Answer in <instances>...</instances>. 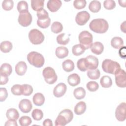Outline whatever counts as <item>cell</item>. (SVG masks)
Masks as SVG:
<instances>
[{"mask_svg": "<svg viewBox=\"0 0 126 126\" xmlns=\"http://www.w3.org/2000/svg\"><path fill=\"white\" fill-rule=\"evenodd\" d=\"M89 28L93 32L97 33L106 32L109 28L107 21L102 18L93 20L89 24Z\"/></svg>", "mask_w": 126, "mask_h": 126, "instance_id": "6da1fadb", "label": "cell"}, {"mask_svg": "<svg viewBox=\"0 0 126 126\" xmlns=\"http://www.w3.org/2000/svg\"><path fill=\"white\" fill-rule=\"evenodd\" d=\"M73 118V114L71 110L65 109L59 113L55 120L56 126H64L70 122Z\"/></svg>", "mask_w": 126, "mask_h": 126, "instance_id": "7a4b0ae2", "label": "cell"}, {"mask_svg": "<svg viewBox=\"0 0 126 126\" xmlns=\"http://www.w3.org/2000/svg\"><path fill=\"white\" fill-rule=\"evenodd\" d=\"M27 60L32 65L39 68L42 67L45 62L43 56L37 52H31L27 55Z\"/></svg>", "mask_w": 126, "mask_h": 126, "instance_id": "3957f363", "label": "cell"}, {"mask_svg": "<svg viewBox=\"0 0 126 126\" xmlns=\"http://www.w3.org/2000/svg\"><path fill=\"white\" fill-rule=\"evenodd\" d=\"M102 68L105 72L115 74L121 69V66L117 62L105 59L102 62Z\"/></svg>", "mask_w": 126, "mask_h": 126, "instance_id": "277c9868", "label": "cell"}, {"mask_svg": "<svg viewBox=\"0 0 126 126\" xmlns=\"http://www.w3.org/2000/svg\"><path fill=\"white\" fill-rule=\"evenodd\" d=\"M37 16L38 18L37 24L40 28L46 29L50 26L51 19L49 17L48 13L45 9H42L37 11Z\"/></svg>", "mask_w": 126, "mask_h": 126, "instance_id": "5b68a950", "label": "cell"}, {"mask_svg": "<svg viewBox=\"0 0 126 126\" xmlns=\"http://www.w3.org/2000/svg\"><path fill=\"white\" fill-rule=\"evenodd\" d=\"M78 39L80 43L85 47L86 50L89 49L93 44V35L87 31L81 32L79 34Z\"/></svg>", "mask_w": 126, "mask_h": 126, "instance_id": "8992f818", "label": "cell"}, {"mask_svg": "<svg viewBox=\"0 0 126 126\" xmlns=\"http://www.w3.org/2000/svg\"><path fill=\"white\" fill-rule=\"evenodd\" d=\"M29 38L30 42L34 45L42 43L44 40V35L37 29H32L29 33Z\"/></svg>", "mask_w": 126, "mask_h": 126, "instance_id": "52a82bcc", "label": "cell"}, {"mask_svg": "<svg viewBox=\"0 0 126 126\" xmlns=\"http://www.w3.org/2000/svg\"><path fill=\"white\" fill-rule=\"evenodd\" d=\"M42 75L46 83L49 84H53L57 80V75L55 70L51 67H45L43 71Z\"/></svg>", "mask_w": 126, "mask_h": 126, "instance_id": "ba28073f", "label": "cell"}, {"mask_svg": "<svg viewBox=\"0 0 126 126\" xmlns=\"http://www.w3.org/2000/svg\"><path fill=\"white\" fill-rule=\"evenodd\" d=\"M115 82L117 86L120 88L126 87V73L124 69H120L115 74Z\"/></svg>", "mask_w": 126, "mask_h": 126, "instance_id": "9c48e42d", "label": "cell"}, {"mask_svg": "<svg viewBox=\"0 0 126 126\" xmlns=\"http://www.w3.org/2000/svg\"><path fill=\"white\" fill-rule=\"evenodd\" d=\"M126 104L125 102L120 103L116 108L115 111V117L117 120L123 122L126 118Z\"/></svg>", "mask_w": 126, "mask_h": 126, "instance_id": "30bf717a", "label": "cell"}, {"mask_svg": "<svg viewBox=\"0 0 126 126\" xmlns=\"http://www.w3.org/2000/svg\"><path fill=\"white\" fill-rule=\"evenodd\" d=\"M32 17L31 13L29 12L19 14L18 21L20 25L26 27L30 26L32 22Z\"/></svg>", "mask_w": 126, "mask_h": 126, "instance_id": "8fae6325", "label": "cell"}, {"mask_svg": "<svg viewBox=\"0 0 126 126\" xmlns=\"http://www.w3.org/2000/svg\"><path fill=\"white\" fill-rule=\"evenodd\" d=\"M90 18V14L86 11H82L79 12L75 17V21L76 23L80 25L83 26L89 21Z\"/></svg>", "mask_w": 126, "mask_h": 126, "instance_id": "7c38bea8", "label": "cell"}, {"mask_svg": "<svg viewBox=\"0 0 126 126\" xmlns=\"http://www.w3.org/2000/svg\"><path fill=\"white\" fill-rule=\"evenodd\" d=\"M85 61L88 69H95L98 67V60L95 56L89 55L85 58Z\"/></svg>", "mask_w": 126, "mask_h": 126, "instance_id": "4fadbf2b", "label": "cell"}, {"mask_svg": "<svg viewBox=\"0 0 126 126\" xmlns=\"http://www.w3.org/2000/svg\"><path fill=\"white\" fill-rule=\"evenodd\" d=\"M18 106L21 111L24 113L30 112L32 108V105L31 101L28 99H22L20 101Z\"/></svg>", "mask_w": 126, "mask_h": 126, "instance_id": "5bb4252c", "label": "cell"}, {"mask_svg": "<svg viewBox=\"0 0 126 126\" xmlns=\"http://www.w3.org/2000/svg\"><path fill=\"white\" fill-rule=\"evenodd\" d=\"M67 87L64 83H60L57 84L54 89L53 94L57 97L63 96L66 93Z\"/></svg>", "mask_w": 126, "mask_h": 126, "instance_id": "9a60e30c", "label": "cell"}, {"mask_svg": "<svg viewBox=\"0 0 126 126\" xmlns=\"http://www.w3.org/2000/svg\"><path fill=\"white\" fill-rule=\"evenodd\" d=\"M62 4V1L60 0H49L47 2V7L51 12H55L60 9Z\"/></svg>", "mask_w": 126, "mask_h": 126, "instance_id": "2e32d148", "label": "cell"}, {"mask_svg": "<svg viewBox=\"0 0 126 126\" xmlns=\"http://www.w3.org/2000/svg\"><path fill=\"white\" fill-rule=\"evenodd\" d=\"M90 48L92 53L99 55L103 52L104 50V46L100 42L96 41L92 44Z\"/></svg>", "mask_w": 126, "mask_h": 126, "instance_id": "e0dca14e", "label": "cell"}, {"mask_svg": "<svg viewBox=\"0 0 126 126\" xmlns=\"http://www.w3.org/2000/svg\"><path fill=\"white\" fill-rule=\"evenodd\" d=\"M27 69V65L25 62L20 61L15 65V72L20 76H22L25 74Z\"/></svg>", "mask_w": 126, "mask_h": 126, "instance_id": "ac0fdd59", "label": "cell"}, {"mask_svg": "<svg viewBox=\"0 0 126 126\" xmlns=\"http://www.w3.org/2000/svg\"><path fill=\"white\" fill-rule=\"evenodd\" d=\"M67 82L71 86H76L80 83V77L76 73L71 74L68 76Z\"/></svg>", "mask_w": 126, "mask_h": 126, "instance_id": "d6986e66", "label": "cell"}, {"mask_svg": "<svg viewBox=\"0 0 126 126\" xmlns=\"http://www.w3.org/2000/svg\"><path fill=\"white\" fill-rule=\"evenodd\" d=\"M56 55L59 59H63L68 55V49L64 46H60L56 49Z\"/></svg>", "mask_w": 126, "mask_h": 126, "instance_id": "ffe728a7", "label": "cell"}, {"mask_svg": "<svg viewBox=\"0 0 126 126\" xmlns=\"http://www.w3.org/2000/svg\"><path fill=\"white\" fill-rule=\"evenodd\" d=\"M32 101L35 105L40 106L42 105L45 102V97L42 94L37 93L34 94Z\"/></svg>", "mask_w": 126, "mask_h": 126, "instance_id": "44dd1931", "label": "cell"}, {"mask_svg": "<svg viewBox=\"0 0 126 126\" xmlns=\"http://www.w3.org/2000/svg\"><path fill=\"white\" fill-rule=\"evenodd\" d=\"M12 71V68L11 65L7 63H3L0 68V74L8 76Z\"/></svg>", "mask_w": 126, "mask_h": 126, "instance_id": "7402d4cb", "label": "cell"}, {"mask_svg": "<svg viewBox=\"0 0 126 126\" xmlns=\"http://www.w3.org/2000/svg\"><path fill=\"white\" fill-rule=\"evenodd\" d=\"M86 110V104L84 101H80L76 104L74 107L75 114L77 115L83 114Z\"/></svg>", "mask_w": 126, "mask_h": 126, "instance_id": "603a6c76", "label": "cell"}, {"mask_svg": "<svg viewBox=\"0 0 126 126\" xmlns=\"http://www.w3.org/2000/svg\"><path fill=\"white\" fill-rule=\"evenodd\" d=\"M124 41L120 37H114L111 41V45L115 49H119L123 46Z\"/></svg>", "mask_w": 126, "mask_h": 126, "instance_id": "cb8c5ba5", "label": "cell"}, {"mask_svg": "<svg viewBox=\"0 0 126 126\" xmlns=\"http://www.w3.org/2000/svg\"><path fill=\"white\" fill-rule=\"evenodd\" d=\"M44 2V0H32L31 1L32 8L34 11H39L43 9Z\"/></svg>", "mask_w": 126, "mask_h": 126, "instance_id": "d4e9b609", "label": "cell"}, {"mask_svg": "<svg viewBox=\"0 0 126 126\" xmlns=\"http://www.w3.org/2000/svg\"><path fill=\"white\" fill-rule=\"evenodd\" d=\"M6 116L8 119L17 120L19 117V114L16 109L10 108L7 110Z\"/></svg>", "mask_w": 126, "mask_h": 126, "instance_id": "484cf974", "label": "cell"}, {"mask_svg": "<svg viewBox=\"0 0 126 126\" xmlns=\"http://www.w3.org/2000/svg\"><path fill=\"white\" fill-rule=\"evenodd\" d=\"M56 39L58 44L65 45L67 44L69 42V35H68L64 33H62L57 36Z\"/></svg>", "mask_w": 126, "mask_h": 126, "instance_id": "4316f807", "label": "cell"}, {"mask_svg": "<svg viewBox=\"0 0 126 126\" xmlns=\"http://www.w3.org/2000/svg\"><path fill=\"white\" fill-rule=\"evenodd\" d=\"M89 8L93 13L98 12L101 9V3L98 0H92L89 3Z\"/></svg>", "mask_w": 126, "mask_h": 126, "instance_id": "83f0119b", "label": "cell"}, {"mask_svg": "<svg viewBox=\"0 0 126 126\" xmlns=\"http://www.w3.org/2000/svg\"><path fill=\"white\" fill-rule=\"evenodd\" d=\"M63 69L66 72H70L74 69V63L71 60H66L62 63Z\"/></svg>", "mask_w": 126, "mask_h": 126, "instance_id": "f1b7e54d", "label": "cell"}, {"mask_svg": "<svg viewBox=\"0 0 126 126\" xmlns=\"http://www.w3.org/2000/svg\"><path fill=\"white\" fill-rule=\"evenodd\" d=\"M86 50L85 47L81 44H76L72 47V52L74 56H78L83 54Z\"/></svg>", "mask_w": 126, "mask_h": 126, "instance_id": "f546056e", "label": "cell"}, {"mask_svg": "<svg viewBox=\"0 0 126 126\" xmlns=\"http://www.w3.org/2000/svg\"><path fill=\"white\" fill-rule=\"evenodd\" d=\"M12 44L9 41H2L0 45V51L4 53L9 52L12 49Z\"/></svg>", "mask_w": 126, "mask_h": 126, "instance_id": "4dcf8cb0", "label": "cell"}, {"mask_svg": "<svg viewBox=\"0 0 126 126\" xmlns=\"http://www.w3.org/2000/svg\"><path fill=\"white\" fill-rule=\"evenodd\" d=\"M17 8L20 14L29 12L28 3L25 0H21L19 1L17 4Z\"/></svg>", "mask_w": 126, "mask_h": 126, "instance_id": "1f68e13d", "label": "cell"}, {"mask_svg": "<svg viewBox=\"0 0 126 126\" xmlns=\"http://www.w3.org/2000/svg\"><path fill=\"white\" fill-rule=\"evenodd\" d=\"M100 83L103 88H108L112 86V80L109 76H103L101 78Z\"/></svg>", "mask_w": 126, "mask_h": 126, "instance_id": "d6a6232c", "label": "cell"}, {"mask_svg": "<svg viewBox=\"0 0 126 126\" xmlns=\"http://www.w3.org/2000/svg\"><path fill=\"white\" fill-rule=\"evenodd\" d=\"M73 95L77 99H83L86 95L85 90L82 87L77 88L74 90Z\"/></svg>", "mask_w": 126, "mask_h": 126, "instance_id": "836d02e7", "label": "cell"}, {"mask_svg": "<svg viewBox=\"0 0 126 126\" xmlns=\"http://www.w3.org/2000/svg\"><path fill=\"white\" fill-rule=\"evenodd\" d=\"M88 77L92 80H96L100 76V72L99 69H89L87 71Z\"/></svg>", "mask_w": 126, "mask_h": 126, "instance_id": "e575fe53", "label": "cell"}, {"mask_svg": "<svg viewBox=\"0 0 126 126\" xmlns=\"http://www.w3.org/2000/svg\"><path fill=\"white\" fill-rule=\"evenodd\" d=\"M51 30L53 32L55 33H58L63 31V26L60 22L56 21L52 23Z\"/></svg>", "mask_w": 126, "mask_h": 126, "instance_id": "d590c367", "label": "cell"}, {"mask_svg": "<svg viewBox=\"0 0 126 126\" xmlns=\"http://www.w3.org/2000/svg\"><path fill=\"white\" fill-rule=\"evenodd\" d=\"M32 116L34 120L40 121L43 117V113L40 109H34L32 113Z\"/></svg>", "mask_w": 126, "mask_h": 126, "instance_id": "8d00e7d4", "label": "cell"}, {"mask_svg": "<svg viewBox=\"0 0 126 126\" xmlns=\"http://www.w3.org/2000/svg\"><path fill=\"white\" fill-rule=\"evenodd\" d=\"M11 93L15 95H22L23 90L22 85L19 84H15L13 85L11 88Z\"/></svg>", "mask_w": 126, "mask_h": 126, "instance_id": "74e56055", "label": "cell"}, {"mask_svg": "<svg viewBox=\"0 0 126 126\" xmlns=\"http://www.w3.org/2000/svg\"><path fill=\"white\" fill-rule=\"evenodd\" d=\"M22 85V95L25 96L30 95L33 92V88L30 85L23 84Z\"/></svg>", "mask_w": 126, "mask_h": 126, "instance_id": "f35d334b", "label": "cell"}, {"mask_svg": "<svg viewBox=\"0 0 126 126\" xmlns=\"http://www.w3.org/2000/svg\"><path fill=\"white\" fill-rule=\"evenodd\" d=\"M19 122L21 126H28L32 122L31 118L27 116H23L19 120Z\"/></svg>", "mask_w": 126, "mask_h": 126, "instance_id": "ab89813d", "label": "cell"}, {"mask_svg": "<svg viewBox=\"0 0 126 126\" xmlns=\"http://www.w3.org/2000/svg\"><path fill=\"white\" fill-rule=\"evenodd\" d=\"M14 6L13 1L12 0H4L2 1V8L6 11L11 10Z\"/></svg>", "mask_w": 126, "mask_h": 126, "instance_id": "60d3db41", "label": "cell"}, {"mask_svg": "<svg viewBox=\"0 0 126 126\" xmlns=\"http://www.w3.org/2000/svg\"><path fill=\"white\" fill-rule=\"evenodd\" d=\"M87 88L90 92H95L99 88L98 84L95 81H90L87 84Z\"/></svg>", "mask_w": 126, "mask_h": 126, "instance_id": "b9f144b4", "label": "cell"}, {"mask_svg": "<svg viewBox=\"0 0 126 126\" xmlns=\"http://www.w3.org/2000/svg\"><path fill=\"white\" fill-rule=\"evenodd\" d=\"M86 5L85 0H75L73 1V6L77 9L84 8Z\"/></svg>", "mask_w": 126, "mask_h": 126, "instance_id": "7bdbcfd3", "label": "cell"}, {"mask_svg": "<svg viewBox=\"0 0 126 126\" xmlns=\"http://www.w3.org/2000/svg\"><path fill=\"white\" fill-rule=\"evenodd\" d=\"M77 66L78 69L81 71H85L88 70L86 66L85 58H81L77 61Z\"/></svg>", "mask_w": 126, "mask_h": 126, "instance_id": "ee69618b", "label": "cell"}, {"mask_svg": "<svg viewBox=\"0 0 126 126\" xmlns=\"http://www.w3.org/2000/svg\"><path fill=\"white\" fill-rule=\"evenodd\" d=\"M103 6L105 9L111 10L115 7L116 3L113 0H106L103 2Z\"/></svg>", "mask_w": 126, "mask_h": 126, "instance_id": "f6af8a7d", "label": "cell"}, {"mask_svg": "<svg viewBox=\"0 0 126 126\" xmlns=\"http://www.w3.org/2000/svg\"><path fill=\"white\" fill-rule=\"evenodd\" d=\"M8 96L7 90L5 88H0V102L4 101Z\"/></svg>", "mask_w": 126, "mask_h": 126, "instance_id": "bcb514c9", "label": "cell"}, {"mask_svg": "<svg viewBox=\"0 0 126 126\" xmlns=\"http://www.w3.org/2000/svg\"><path fill=\"white\" fill-rule=\"evenodd\" d=\"M5 126H17L18 124L17 123L16 120H9L8 119V121L6 122V123L4 124Z\"/></svg>", "mask_w": 126, "mask_h": 126, "instance_id": "7dc6e473", "label": "cell"}, {"mask_svg": "<svg viewBox=\"0 0 126 126\" xmlns=\"http://www.w3.org/2000/svg\"><path fill=\"white\" fill-rule=\"evenodd\" d=\"M8 81V76L0 75V85L6 84Z\"/></svg>", "mask_w": 126, "mask_h": 126, "instance_id": "c3c4849f", "label": "cell"}, {"mask_svg": "<svg viewBox=\"0 0 126 126\" xmlns=\"http://www.w3.org/2000/svg\"><path fill=\"white\" fill-rule=\"evenodd\" d=\"M119 55H120V56L121 57V58H123V56H124V57L125 58V56H126V47L125 46H124L123 47H121L120 49V50H119Z\"/></svg>", "mask_w": 126, "mask_h": 126, "instance_id": "681fc988", "label": "cell"}, {"mask_svg": "<svg viewBox=\"0 0 126 126\" xmlns=\"http://www.w3.org/2000/svg\"><path fill=\"white\" fill-rule=\"evenodd\" d=\"M43 125L44 126H53V124L51 120L49 119H47L44 121L43 123Z\"/></svg>", "mask_w": 126, "mask_h": 126, "instance_id": "f907efd6", "label": "cell"}, {"mask_svg": "<svg viewBox=\"0 0 126 126\" xmlns=\"http://www.w3.org/2000/svg\"><path fill=\"white\" fill-rule=\"evenodd\" d=\"M121 30L124 33L126 32V21H124L121 25Z\"/></svg>", "mask_w": 126, "mask_h": 126, "instance_id": "816d5d0a", "label": "cell"}, {"mask_svg": "<svg viewBox=\"0 0 126 126\" xmlns=\"http://www.w3.org/2000/svg\"><path fill=\"white\" fill-rule=\"evenodd\" d=\"M126 0H119L118 2L119 3V4L120 6L123 7H126Z\"/></svg>", "mask_w": 126, "mask_h": 126, "instance_id": "f5cc1de1", "label": "cell"}]
</instances>
